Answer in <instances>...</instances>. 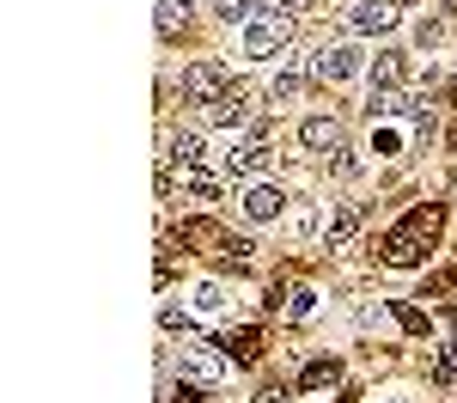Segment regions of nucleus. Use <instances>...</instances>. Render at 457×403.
<instances>
[{
	"label": "nucleus",
	"instance_id": "4",
	"mask_svg": "<svg viewBox=\"0 0 457 403\" xmlns=\"http://www.w3.org/2000/svg\"><path fill=\"white\" fill-rule=\"evenodd\" d=\"M287 31H293L287 13H262V19H250V25H245V55H250V62H269V55L287 43Z\"/></svg>",
	"mask_w": 457,
	"mask_h": 403
},
{
	"label": "nucleus",
	"instance_id": "29",
	"mask_svg": "<svg viewBox=\"0 0 457 403\" xmlns=\"http://www.w3.org/2000/svg\"><path fill=\"white\" fill-rule=\"evenodd\" d=\"M385 403H403V398H385Z\"/></svg>",
	"mask_w": 457,
	"mask_h": 403
},
{
	"label": "nucleus",
	"instance_id": "10",
	"mask_svg": "<svg viewBox=\"0 0 457 403\" xmlns=\"http://www.w3.org/2000/svg\"><path fill=\"white\" fill-rule=\"evenodd\" d=\"M208 116L220 122V129H245V122H250V92H245V86H232L220 105H208Z\"/></svg>",
	"mask_w": 457,
	"mask_h": 403
},
{
	"label": "nucleus",
	"instance_id": "11",
	"mask_svg": "<svg viewBox=\"0 0 457 403\" xmlns=\"http://www.w3.org/2000/svg\"><path fill=\"white\" fill-rule=\"evenodd\" d=\"M348 25L353 31H390V25H396V6H390V0H360L348 13Z\"/></svg>",
	"mask_w": 457,
	"mask_h": 403
},
{
	"label": "nucleus",
	"instance_id": "1",
	"mask_svg": "<svg viewBox=\"0 0 457 403\" xmlns=\"http://www.w3.org/2000/svg\"><path fill=\"white\" fill-rule=\"evenodd\" d=\"M177 366H183V379H189V385H208V391L232 373V361H226V348H220V342H183Z\"/></svg>",
	"mask_w": 457,
	"mask_h": 403
},
{
	"label": "nucleus",
	"instance_id": "7",
	"mask_svg": "<svg viewBox=\"0 0 457 403\" xmlns=\"http://www.w3.org/2000/svg\"><path fill=\"white\" fill-rule=\"evenodd\" d=\"M353 68H360V55H353V49H317V55H312V80H323V86L348 80Z\"/></svg>",
	"mask_w": 457,
	"mask_h": 403
},
{
	"label": "nucleus",
	"instance_id": "27",
	"mask_svg": "<svg viewBox=\"0 0 457 403\" xmlns=\"http://www.w3.org/2000/svg\"><path fill=\"white\" fill-rule=\"evenodd\" d=\"M299 6H312V0H275V13H287V19H293Z\"/></svg>",
	"mask_w": 457,
	"mask_h": 403
},
{
	"label": "nucleus",
	"instance_id": "18",
	"mask_svg": "<svg viewBox=\"0 0 457 403\" xmlns=\"http://www.w3.org/2000/svg\"><path fill=\"white\" fill-rule=\"evenodd\" d=\"M183 196H189V202H213V196H220V183H213L208 172H183Z\"/></svg>",
	"mask_w": 457,
	"mask_h": 403
},
{
	"label": "nucleus",
	"instance_id": "12",
	"mask_svg": "<svg viewBox=\"0 0 457 403\" xmlns=\"http://www.w3.org/2000/svg\"><path fill=\"white\" fill-rule=\"evenodd\" d=\"M220 348H226V361H232V366H256V361H262V336H256V330H232V336H220Z\"/></svg>",
	"mask_w": 457,
	"mask_h": 403
},
{
	"label": "nucleus",
	"instance_id": "9",
	"mask_svg": "<svg viewBox=\"0 0 457 403\" xmlns=\"http://www.w3.org/2000/svg\"><path fill=\"white\" fill-rule=\"evenodd\" d=\"M299 141L312 147V153H336V147H342V122H336V116H305Z\"/></svg>",
	"mask_w": 457,
	"mask_h": 403
},
{
	"label": "nucleus",
	"instance_id": "19",
	"mask_svg": "<svg viewBox=\"0 0 457 403\" xmlns=\"http://www.w3.org/2000/svg\"><path fill=\"white\" fill-rule=\"evenodd\" d=\"M433 385H457V348H433Z\"/></svg>",
	"mask_w": 457,
	"mask_h": 403
},
{
	"label": "nucleus",
	"instance_id": "20",
	"mask_svg": "<svg viewBox=\"0 0 457 403\" xmlns=\"http://www.w3.org/2000/svg\"><path fill=\"white\" fill-rule=\"evenodd\" d=\"M220 263L226 269H250V239H220Z\"/></svg>",
	"mask_w": 457,
	"mask_h": 403
},
{
	"label": "nucleus",
	"instance_id": "28",
	"mask_svg": "<svg viewBox=\"0 0 457 403\" xmlns=\"http://www.w3.org/2000/svg\"><path fill=\"white\" fill-rule=\"evenodd\" d=\"M452 105H457V73H452Z\"/></svg>",
	"mask_w": 457,
	"mask_h": 403
},
{
	"label": "nucleus",
	"instance_id": "25",
	"mask_svg": "<svg viewBox=\"0 0 457 403\" xmlns=\"http://www.w3.org/2000/svg\"><path fill=\"white\" fill-rule=\"evenodd\" d=\"M195 306H202V312H220V306H226V299H220V288H213V281H208V288L195 293Z\"/></svg>",
	"mask_w": 457,
	"mask_h": 403
},
{
	"label": "nucleus",
	"instance_id": "21",
	"mask_svg": "<svg viewBox=\"0 0 457 403\" xmlns=\"http://www.w3.org/2000/svg\"><path fill=\"white\" fill-rule=\"evenodd\" d=\"M366 110H372V116H403V110H409V98H403V92H372V98H366Z\"/></svg>",
	"mask_w": 457,
	"mask_h": 403
},
{
	"label": "nucleus",
	"instance_id": "14",
	"mask_svg": "<svg viewBox=\"0 0 457 403\" xmlns=\"http://www.w3.org/2000/svg\"><path fill=\"white\" fill-rule=\"evenodd\" d=\"M202 153H208V147H202V135H171V165L195 172V165H202Z\"/></svg>",
	"mask_w": 457,
	"mask_h": 403
},
{
	"label": "nucleus",
	"instance_id": "26",
	"mask_svg": "<svg viewBox=\"0 0 457 403\" xmlns=\"http://www.w3.org/2000/svg\"><path fill=\"white\" fill-rule=\"evenodd\" d=\"M250 403H287V385H262V391H256Z\"/></svg>",
	"mask_w": 457,
	"mask_h": 403
},
{
	"label": "nucleus",
	"instance_id": "3",
	"mask_svg": "<svg viewBox=\"0 0 457 403\" xmlns=\"http://www.w3.org/2000/svg\"><path fill=\"white\" fill-rule=\"evenodd\" d=\"M427 245H433V232H421L415 220H403L385 239V263L390 269H415V263H427Z\"/></svg>",
	"mask_w": 457,
	"mask_h": 403
},
{
	"label": "nucleus",
	"instance_id": "16",
	"mask_svg": "<svg viewBox=\"0 0 457 403\" xmlns=\"http://www.w3.org/2000/svg\"><path fill=\"white\" fill-rule=\"evenodd\" d=\"M189 6H195V0H159V31L177 37L183 25H189Z\"/></svg>",
	"mask_w": 457,
	"mask_h": 403
},
{
	"label": "nucleus",
	"instance_id": "23",
	"mask_svg": "<svg viewBox=\"0 0 457 403\" xmlns=\"http://www.w3.org/2000/svg\"><path fill=\"white\" fill-rule=\"evenodd\" d=\"M396 318H403V330H415V336H427V312H415V306H403Z\"/></svg>",
	"mask_w": 457,
	"mask_h": 403
},
{
	"label": "nucleus",
	"instance_id": "24",
	"mask_svg": "<svg viewBox=\"0 0 457 403\" xmlns=\"http://www.w3.org/2000/svg\"><path fill=\"white\" fill-rule=\"evenodd\" d=\"M299 86H305V73H281V80H275V98H293Z\"/></svg>",
	"mask_w": 457,
	"mask_h": 403
},
{
	"label": "nucleus",
	"instance_id": "8",
	"mask_svg": "<svg viewBox=\"0 0 457 403\" xmlns=\"http://www.w3.org/2000/svg\"><path fill=\"white\" fill-rule=\"evenodd\" d=\"M353 232H360V208H353V202H336L329 220H323V245H329V251H342Z\"/></svg>",
	"mask_w": 457,
	"mask_h": 403
},
{
	"label": "nucleus",
	"instance_id": "5",
	"mask_svg": "<svg viewBox=\"0 0 457 403\" xmlns=\"http://www.w3.org/2000/svg\"><path fill=\"white\" fill-rule=\"evenodd\" d=\"M269 159H275V153H269V135L256 129L245 147H232V153H226V172H232V178H256V172H269Z\"/></svg>",
	"mask_w": 457,
	"mask_h": 403
},
{
	"label": "nucleus",
	"instance_id": "22",
	"mask_svg": "<svg viewBox=\"0 0 457 403\" xmlns=\"http://www.w3.org/2000/svg\"><path fill=\"white\" fill-rule=\"evenodd\" d=\"M165 403H208V385H189V379H183L177 391H165Z\"/></svg>",
	"mask_w": 457,
	"mask_h": 403
},
{
	"label": "nucleus",
	"instance_id": "17",
	"mask_svg": "<svg viewBox=\"0 0 457 403\" xmlns=\"http://www.w3.org/2000/svg\"><path fill=\"white\" fill-rule=\"evenodd\" d=\"M208 6H213V13H220V19H226V25H250L262 0H208Z\"/></svg>",
	"mask_w": 457,
	"mask_h": 403
},
{
	"label": "nucleus",
	"instance_id": "2",
	"mask_svg": "<svg viewBox=\"0 0 457 403\" xmlns=\"http://www.w3.org/2000/svg\"><path fill=\"white\" fill-rule=\"evenodd\" d=\"M226 92H232L226 62H195V68H183V98H189V105H220Z\"/></svg>",
	"mask_w": 457,
	"mask_h": 403
},
{
	"label": "nucleus",
	"instance_id": "13",
	"mask_svg": "<svg viewBox=\"0 0 457 403\" xmlns=\"http://www.w3.org/2000/svg\"><path fill=\"white\" fill-rule=\"evenodd\" d=\"M396 80H403V55L385 49V55L372 62V92H396Z\"/></svg>",
	"mask_w": 457,
	"mask_h": 403
},
{
	"label": "nucleus",
	"instance_id": "6",
	"mask_svg": "<svg viewBox=\"0 0 457 403\" xmlns=\"http://www.w3.org/2000/svg\"><path fill=\"white\" fill-rule=\"evenodd\" d=\"M238 208H245V220H256V226H262V220H281L287 196L275 189V183H250V189H245V202H238Z\"/></svg>",
	"mask_w": 457,
	"mask_h": 403
},
{
	"label": "nucleus",
	"instance_id": "15",
	"mask_svg": "<svg viewBox=\"0 0 457 403\" xmlns=\"http://www.w3.org/2000/svg\"><path fill=\"white\" fill-rule=\"evenodd\" d=\"M342 379V361H312L299 373V391H323V385H336Z\"/></svg>",
	"mask_w": 457,
	"mask_h": 403
}]
</instances>
